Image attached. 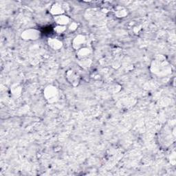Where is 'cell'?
Masks as SVG:
<instances>
[{"instance_id":"9c48e42d","label":"cell","mask_w":176,"mask_h":176,"mask_svg":"<svg viewBox=\"0 0 176 176\" xmlns=\"http://www.w3.org/2000/svg\"><path fill=\"white\" fill-rule=\"evenodd\" d=\"M77 24L75 23H72V25L70 26V28L72 29V31H74V30L77 29Z\"/></svg>"},{"instance_id":"6da1fadb","label":"cell","mask_w":176,"mask_h":176,"mask_svg":"<svg viewBox=\"0 0 176 176\" xmlns=\"http://www.w3.org/2000/svg\"><path fill=\"white\" fill-rule=\"evenodd\" d=\"M44 95L48 101H49L50 102H53L56 101V98H57L58 92L55 87L49 86L45 89Z\"/></svg>"},{"instance_id":"3957f363","label":"cell","mask_w":176,"mask_h":176,"mask_svg":"<svg viewBox=\"0 0 176 176\" xmlns=\"http://www.w3.org/2000/svg\"><path fill=\"white\" fill-rule=\"evenodd\" d=\"M85 43V37L83 35H78L73 41V46L77 50H79L83 48V45Z\"/></svg>"},{"instance_id":"7a4b0ae2","label":"cell","mask_w":176,"mask_h":176,"mask_svg":"<svg viewBox=\"0 0 176 176\" xmlns=\"http://www.w3.org/2000/svg\"><path fill=\"white\" fill-rule=\"evenodd\" d=\"M21 37H22L24 39H37L38 37H39V32L33 29L27 30V31L23 32L22 34H21Z\"/></svg>"},{"instance_id":"52a82bcc","label":"cell","mask_w":176,"mask_h":176,"mask_svg":"<svg viewBox=\"0 0 176 176\" xmlns=\"http://www.w3.org/2000/svg\"><path fill=\"white\" fill-rule=\"evenodd\" d=\"M51 13L56 16L61 15L63 13V10L60 5H54L51 9Z\"/></svg>"},{"instance_id":"5b68a950","label":"cell","mask_w":176,"mask_h":176,"mask_svg":"<svg viewBox=\"0 0 176 176\" xmlns=\"http://www.w3.org/2000/svg\"><path fill=\"white\" fill-rule=\"evenodd\" d=\"M50 46L54 50H58L62 47V42L61 41L55 39H51L48 40Z\"/></svg>"},{"instance_id":"8992f818","label":"cell","mask_w":176,"mask_h":176,"mask_svg":"<svg viewBox=\"0 0 176 176\" xmlns=\"http://www.w3.org/2000/svg\"><path fill=\"white\" fill-rule=\"evenodd\" d=\"M89 54H90V50L88 48H82L81 49L78 50V52H77V56L78 57L83 59L84 58H85L87 56H88Z\"/></svg>"},{"instance_id":"ba28073f","label":"cell","mask_w":176,"mask_h":176,"mask_svg":"<svg viewBox=\"0 0 176 176\" xmlns=\"http://www.w3.org/2000/svg\"><path fill=\"white\" fill-rule=\"evenodd\" d=\"M65 30H66V28H65V26H59L58 27H56V31L58 33H61V32H63L65 31Z\"/></svg>"},{"instance_id":"277c9868","label":"cell","mask_w":176,"mask_h":176,"mask_svg":"<svg viewBox=\"0 0 176 176\" xmlns=\"http://www.w3.org/2000/svg\"><path fill=\"white\" fill-rule=\"evenodd\" d=\"M55 20L56 21V23H57L59 26H64L69 23L70 19L67 17V16L61 15L56 16L55 17Z\"/></svg>"}]
</instances>
